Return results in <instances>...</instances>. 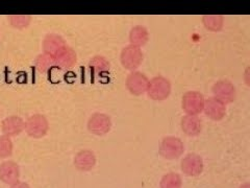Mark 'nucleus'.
<instances>
[{"label": "nucleus", "mask_w": 250, "mask_h": 188, "mask_svg": "<svg viewBox=\"0 0 250 188\" xmlns=\"http://www.w3.org/2000/svg\"><path fill=\"white\" fill-rule=\"evenodd\" d=\"M146 92L153 100H165L171 93V83L164 76H154L149 81Z\"/></svg>", "instance_id": "f257e3e1"}, {"label": "nucleus", "mask_w": 250, "mask_h": 188, "mask_svg": "<svg viewBox=\"0 0 250 188\" xmlns=\"http://www.w3.org/2000/svg\"><path fill=\"white\" fill-rule=\"evenodd\" d=\"M205 97L198 91H188L184 94L182 106L188 115H198L203 111Z\"/></svg>", "instance_id": "f03ea898"}, {"label": "nucleus", "mask_w": 250, "mask_h": 188, "mask_svg": "<svg viewBox=\"0 0 250 188\" xmlns=\"http://www.w3.org/2000/svg\"><path fill=\"white\" fill-rule=\"evenodd\" d=\"M185 145L181 139L176 137H166L162 141L160 146V155L165 159H177L184 154Z\"/></svg>", "instance_id": "7ed1b4c3"}, {"label": "nucleus", "mask_w": 250, "mask_h": 188, "mask_svg": "<svg viewBox=\"0 0 250 188\" xmlns=\"http://www.w3.org/2000/svg\"><path fill=\"white\" fill-rule=\"evenodd\" d=\"M48 120L42 114H35L30 116L25 122V131L27 135L36 139L45 136L48 132Z\"/></svg>", "instance_id": "20e7f679"}, {"label": "nucleus", "mask_w": 250, "mask_h": 188, "mask_svg": "<svg viewBox=\"0 0 250 188\" xmlns=\"http://www.w3.org/2000/svg\"><path fill=\"white\" fill-rule=\"evenodd\" d=\"M120 61L125 69L135 71L143 61V52L139 47L128 45L122 49Z\"/></svg>", "instance_id": "39448f33"}, {"label": "nucleus", "mask_w": 250, "mask_h": 188, "mask_svg": "<svg viewBox=\"0 0 250 188\" xmlns=\"http://www.w3.org/2000/svg\"><path fill=\"white\" fill-rule=\"evenodd\" d=\"M112 128L111 117L104 113L93 114L88 121V130L94 135L103 136Z\"/></svg>", "instance_id": "423d86ee"}, {"label": "nucleus", "mask_w": 250, "mask_h": 188, "mask_svg": "<svg viewBox=\"0 0 250 188\" xmlns=\"http://www.w3.org/2000/svg\"><path fill=\"white\" fill-rule=\"evenodd\" d=\"M213 93L217 99L221 100L223 104H229L236 99L237 92L232 83L228 80L219 81L213 86Z\"/></svg>", "instance_id": "0eeeda50"}, {"label": "nucleus", "mask_w": 250, "mask_h": 188, "mask_svg": "<svg viewBox=\"0 0 250 188\" xmlns=\"http://www.w3.org/2000/svg\"><path fill=\"white\" fill-rule=\"evenodd\" d=\"M125 84H126V88L128 89V91L131 94H134V95L138 96L147 91L149 80L142 72L132 71L127 75Z\"/></svg>", "instance_id": "6e6552de"}, {"label": "nucleus", "mask_w": 250, "mask_h": 188, "mask_svg": "<svg viewBox=\"0 0 250 188\" xmlns=\"http://www.w3.org/2000/svg\"><path fill=\"white\" fill-rule=\"evenodd\" d=\"M203 111H205L206 115L209 119L219 121L225 116L226 107L225 104H223L221 100L217 99L216 97H210L205 101Z\"/></svg>", "instance_id": "1a4fd4ad"}, {"label": "nucleus", "mask_w": 250, "mask_h": 188, "mask_svg": "<svg viewBox=\"0 0 250 188\" xmlns=\"http://www.w3.org/2000/svg\"><path fill=\"white\" fill-rule=\"evenodd\" d=\"M182 170L184 174L190 177L200 175L203 170V161L196 154L187 155L182 161Z\"/></svg>", "instance_id": "9d476101"}, {"label": "nucleus", "mask_w": 250, "mask_h": 188, "mask_svg": "<svg viewBox=\"0 0 250 188\" xmlns=\"http://www.w3.org/2000/svg\"><path fill=\"white\" fill-rule=\"evenodd\" d=\"M20 168L14 161H5L0 165V180L5 184L13 185L19 182Z\"/></svg>", "instance_id": "9b49d317"}, {"label": "nucleus", "mask_w": 250, "mask_h": 188, "mask_svg": "<svg viewBox=\"0 0 250 188\" xmlns=\"http://www.w3.org/2000/svg\"><path fill=\"white\" fill-rule=\"evenodd\" d=\"M25 130V122L19 116H9L2 121V132L7 137L17 136Z\"/></svg>", "instance_id": "f8f14e48"}, {"label": "nucleus", "mask_w": 250, "mask_h": 188, "mask_svg": "<svg viewBox=\"0 0 250 188\" xmlns=\"http://www.w3.org/2000/svg\"><path fill=\"white\" fill-rule=\"evenodd\" d=\"M54 63H56V66L62 68V69H68L71 68L75 65L77 57L75 51L69 47L68 45L65 46L64 48H62L56 56L53 57Z\"/></svg>", "instance_id": "ddd939ff"}, {"label": "nucleus", "mask_w": 250, "mask_h": 188, "mask_svg": "<svg viewBox=\"0 0 250 188\" xmlns=\"http://www.w3.org/2000/svg\"><path fill=\"white\" fill-rule=\"evenodd\" d=\"M67 46L66 41L61 36L56 34H49L47 35L43 41V49L44 53L49 54L51 57H54L56 54L62 49Z\"/></svg>", "instance_id": "4468645a"}, {"label": "nucleus", "mask_w": 250, "mask_h": 188, "mask_svg": "<svg viewBox=\"0 0 250 188\" xmlns=\"http://www.w3.org/2000/svg\"><path fill=\"white\" fill-rule=\"evenodd\" d=\"M96 164V157L92 151L83 150L77 153L74 158V165L81 171H89Z\"/></svg>", "instance_id": "2eb2a0df"}, {"label": "nucleus", "mask_w": 250, "mask_h": 188, "mask_svg": "<svg viewBox=\"0 0 250 188\" xmlns=\"http://www.w3.org/2000/svg\"><path fill=\"white\" fill-rule=\"evenodd\" d=\"M182 130L188 136H197L201 132V120L197 115H186L182 118Z\"/></svg>", "instance_id": "dca6fc26"}, {"label": "nucleus", "mask_w": 250, "mask_h": 188, "mask_svg": "<svg viewBox=\"0 0 250 188\" xmlns=\"http://www.w3.org/2000/svg\"><path fill=\"white\" fill-rule=\"evenodd\" d=\"M148 40H149V34L145 26L136 25L131 28L129 33V42L130 45L140 47L144 46Z\"/></svg>", "instance_id": "f3484780"}, {"label": "nucleus", "mask_w": 250, "mask_h": 188, "mask_svg": "<svg viewBox=\"0 0 250 188\" xmlns=\"http://www.w3.org/2000/svg\"><path fill=\"white\" fill-rule=\"evenodd\" d=\"M89 68L93 74L96 75H104L109 71V62L101 56H96L90 60L89 62Z\"/></svg>", "instance_id": "a211bd4d"}, {"label": "nucleus", "mask_w": 250, "mask_h": 188, "mask_svg": "<svg viewBox=\"0 0 250 188\" xmlns=\"http://www.w3.org/2000/svg\"><path fill=\"white\" fill-rule=\"evenodd\" d=\"M203 25L209 31H220L224 24V18L221 15H205L202 17Z\"/></svg>", "instance_id": "6ab92c4d"}, {"label": "nucleus", "mask_w": 250, "mask_h": 188, "mask_svg": "<svg viewBox=\"0 0 250 188\" xmlns=\"http://www.w3.org/2000/svg\"><path fill=\"white\" fill-rule=\"evenodd\" d=\"M35 65L39 72L47 73L49 72L54 66H56V63H54L53 57L49 56V54L47 53H43L37 57L35 61Z\"/></svg>", "instance_id": "aec40b11"}, {"label": "nucleus", "mask_w": 250, "mask_h": 188, "mask_svg": "<svg viewBox=\"0 0 250 188\" xmlns=\"http://www.w3.org/2000/svg\"><path fill=\"white\" fill-rule=\"evenodd\" d=\"M182 177L175 172H170L164 176L161 180V188H182Z\"/></svg>", "instance_id": "412c9836"}, {"label": "nucleus", "mask_w": 250, "mask_h": 188, "mask_svg": "<svg viewBox=\"0 0 250 188\" xmlns=\"http://www.w3.org/2000/svg\"><path fill=\"white\" fill-rule=\"evenodd\" d=\"M11 24L16 28H25L29 25L31 17L28 15H12L9 17Z\"/></svg>", "instance_id": "4be33fe9"}, {"label": "nucleus", "mask_w": 250, "mask_h": 188, "mask_svg": "<svg viewBox=\"0 0 250 188\" xmlns=\"http://www.w3.org/2000/svg\"><path fill=\"white\" fill-rule=\"evenodd\" d=\"M13 154V142L10 137H0V158H7Z\"/></svg>", "instance_id": "5701e85b"}, {"label": "nucleus", "mask_w": 250, "mask_h": 188, "mask_svg": "<svg viewBox=\"0 0 250 188\" xmlns=\"http://www.w3.org/2000/svg\"><path fill=\"white\" fill-rule=\"evenodd\" d=\"M11 188H30L28 184L24 183V182H17L11 186Z\"/></svg>", "instance_id": "b1692460"}, {"label": "nucleus", "mask_w": 250, "mask_h": 188, "mask_svg": "<svg viewBox=\"0 0 250 188\" xmlns=\"http://www.w3.org/2000/svg\"><path fill=\"white\" fill-rule=\"evenodd\" d=\"M240 188H249V185H248V184H245V185H243V186H241Z\"/></svg>", "instance_id": "393cba45"}]
</instances>
